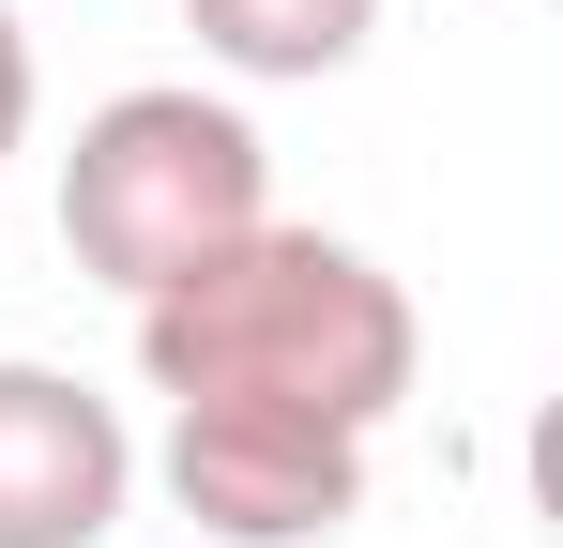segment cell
<instances>
[{"instance_id": "cell-3", "label": "cell", "mask_w": 563, "mask_h": 548, "mask_svg": "<svg viewBox=\"0 0 563 548\" xmlns=\"http://www.w3.org/2000/svg\"><path fill=\"white\" fill-rule=\"evenodd\" d=\"M153 472L213 548H335L366 518V427H320L275 396H168Z\"/></svg>"}, {"instance_id": "cell-5", "label": "cell", "mask_w": 563, "mask_h": 548, "mask_svg": "<svg viewBox=\"0 0 563 548\" xmlns=\"http://www.w3.org/2000/svg\"><path fill=\"white\" fill-rule=\"evenodd\" d=\"M184 31L229 77H351L380 31V0H184Z\"/></svg>"}, {"instance_id": "cell-6", "label": "cell", "mask_w": 563, "mask_h": 548, "mask_svg": "<svg viewBox=\"0 0 563 548\" xmlns=\"http://www.w3.org/2000/svg\"><path fill=\"white\" fill-rule=\"evenodd\" d=\"M15 138H31V31H15V0H0V168H15Z\"/></svg>"}, {"instance_id": "cell-4", "label": "cell", "mask_w": 563, "mask_h": 548, "mask_svg": "<svg viewBox=\"0 0 563 548\" xmlns=\"http://www.w3.org/2000/svg\"><path fill=\"white\" fill-rule=\"evenodd\" d=\"M137 503V427L77 365L0 351V548H107Z\"/></svg>"}, {"instance_id": "cell-2", "label": "cell", "mask_w": 563, "mask_h": 548, "mask_svg": "<svg viewBox=\"0 0 563 548\" xmlns=\"http://www.w3.org/2000/svg\"><path fill=\"white\" fill-rule=\"evenodd\" d=\"M260 213H275V153H260V122L229 91H198V77L107 91L77 122V153H62V244L122 305H153L168 274H198L213 244H244Z\"/></svg>"}, {"instance_id": "cell-1", "label": "cell", "mask_w": 563, "mask_h": 548, "mask_svg": "<svg viewBox=\"0 0 563 548\" xmlns=\"http://www.w3.org/2000/svg\"><path fill=\"white\" fill-rule=\"evenodd\" d=\"M411 365H427L411 289L366 244L289 229V213H260L244 244H213L198 274H168L137 305V381L153 396H275V412H320V427L380 442Z\"/></svg>"}]
</instances>
